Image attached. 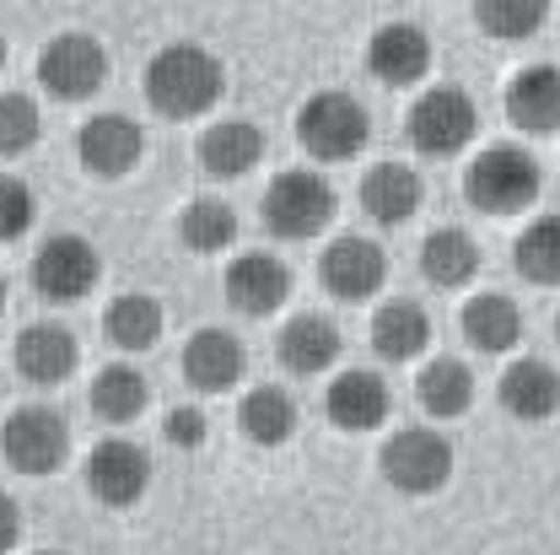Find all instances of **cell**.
<instances>
[{
	"instance_id": "obj_1",
	"label": "cell",
	"mask_w": 560,
	"mask_h": 555,
	"mask_svg": "<svg viewBox=\"0 0 560 555\" xmlns=\"http://www.w3.org/2000/svg\"><path fill=\"white\" fill-rule=\"evenodd\" d=\"M226 70L206 44H167L145 66V103L162 119H200L221 103Z\"/></svg>"
},
{
	"instance_id": "obj_2",
	"label": "cell",
	"mask_w": 560,
	"mask_h": 555,
	"mask_svg": "<svg viewBox=\"0 0 560 555\" xmlns=\"http://www.w3.org/2000/svg\"><path fill=\"white\" fill-rule=\"evenodd\" d=\"M545 173L523 146H486L469 167H464V200L486 216H517L539 200Z\"/></svg>"
},
{
	"instance_id": "obj_3",
	"label": "cell",
	"mask_w": 560,
	"mask_h": 555,
	"mask_svg": "<svg viewBox=\"0 0 560 555\" xmlns=\"http://www.w3.org/2000/svg\"><path fill=\"white\" fill-rule=\"evenodd\" d=\"M335 206L340 200H335L324 173L291 167V173H280L276 184L265 189V227L276 238H285V243H307V238H318L335 221Z\"/></svg>"
},
{
	"instance_id": "obj_4",
	"label": "cell",
	"mask_w": 560,
	"mask_h": 555,
	"mask_svg": "<svg viewBox=\"0 0 560 555\" xmlns=\"http://www.w3.org/2000/svg\"><path fill=\"white\" fill-rule=\"evenodd\" d=\"M296 140L318 162H350L372 140V119H366V108L350 92H318L296 114Z\"/></svg>"
},
{
	"instance_id": "obj_5",
	"label": "cell",
	"mask_w": 560,
	"mask_h": 555,
	"mask_svg": "<svg viewBox=\"0 0 560 555\" xmlns=\"http://www.w3.org/2000/svg\"><path fill=\"white\" fill-rule=\"evenodd\" d=\"M377 464H383V481L394 490L431 496V490H442L453 481V442L442 431H431V426H405V431H394L383 442Z\"/></svg>"
},
{
	"instance_id": "obj_6",
	"label": "cell",
	"mask_w": 560,
	"mask_h": 555,
	"mask_svg": "<svg viewBox=\"0 0 560 555\" xmlns=\"http://www.w3.org/2000/svg\"><path fill=\"white\" fill-rule=\"evenodd\" d=\"M0 453L16 475H55L70 459V426L49 405H22L0 426Z\"/></svg>"
},
{
	"instance_id": "obj_7",
	"label": "cell",
	"mask_w": 560,
	"mask_h": 555,
	"mask_svg": "<svg viewBox=\"0 0 560 555\" xmlns=\"http://www.w3.org/2000/svg\"><path fill=\"white\" fill-rule=\"evenodd\" d=\"M38 81L60 103H86L108 81V49L86 33H60L38 49Z\"/></svg>"
},
{
	"instance_id": "obj_8",
	"label": "cell",
	"mask_w": 560,
	"mask_h": 555,
	"mask_svg": "<svg viewBox=\"0 0 560 555\" xmlns=\"http://www.w3.org/2000/svg\"><path fill=\"white\" fill-rule=\"evenodd\" d=\"M405 130H410V146H416L420 157H453V151H464V146L475 140L480 114H475L469 92H458V86H431V92L416 97Z\"/></svg>"
},
{
	"instance_id": "obj_9",
	"label": "cell",
	"mask_w": 560,
	"mask_h": 555,
	"mask_svg": "<svg viewBox=\"0 0 560 555\" xmlns=\"http://www.w3.org/2000/svg\"><path fill=\"white\" fill-rule=\"evenodd\" d=\"M103 276V259L86 238L75 232H55L38 254H33V291L44 302H81Z\"/></svg>"
},
{
	"instance_id": "obj_10",
	"label": "cell",
	"mask_w": 560,
	"mask_h": 555,
	"mask_svg": "<svg viewBox=\"0 0 560 555\" xmlns=\"http://www.w3.org/2000/svg\"><path fill=\"white\" fill-rule=\"evenodd\" d=\"M75 157H81V167L92 173V178H125V173H136L140 157H145V136H140L136 119H125V114H92L81 130H75Z\"/></svg>"
},
{
	"instance_id": "obj_11",
	"label": "cell",
	"mask_w": 560,
	"mask_h": 555,
	"mask_svg": "<svg viewBox=\"0 0 560 555\" xmlns=\"http://www.w3.org/2000/svg\"><path fill=\"white\" fill-rule=\"evenodd\" d=\"M145 486H151V459L130 437H108L86 453V490L103 507H136Z\"/></svg>"
},
{
	"instance_id": "obj_12",
	"label": "cell",
	"mask_w": 560,
	"mask_h": 555,
	"mask_svg": "<svg viewBox=\"0 0 560 555\" xmlns=\"http://www.w3.org/2000/svg\"><path fill=\"white\" fill-rule=\"evenodd\" d=\"M318 280L340 297V302H366L383 291L388 280V254L372 238H335L318 259Z\"/></svg>"
},
{
	"instance_id": "obj_13",
	"label": "cell",
	"mask_w": 560,
	"mask_h": 555,
	"mask_svg": "<svg viewBox=\"0 0 560 555\" xmlns=\"http://www.w3.org/2000/svg\"><path fill=\"white\" fill-rule=\"evenodd\" d=\"M366 70L383 86H416L431 70V38L420 33L416 22H383L366 38Z\"/></svg>"
},
{
	"instance_id": "obj_14",
	"label": "cell",
	"mask_w": 560,
	"mask_h": 555,
	"mask_svg": "<svg viewBox=\"0 0 560 555\" xmlns=\"http://www.w3.org/2000/svg\"><path fill=\"white\" fill-rule=\"evenodd\" d=\"M495 400H501V411L512 420L539 426V420L560 416V372L550 361H539V356H523V361H512V367L501 372Z\"/></svg>"
},
{
	"instance_id": "obj_15",
	"label": "cell",
	"mask_w": 560,
	"mask_h": 555,
	"mask_svg": "<svg viewBox=\"0 0 560 555\" xmlns=\"http://www.w3.org/2000/svg\"><path fill=\"white\" fill-rule=\"evenodd\" d=\"M285 297H291V270L276 254H237L226 265V302L243 319H270Z\"/></svg>"
},
{
	"instance_id": "obj_16",
	"label": "cell",
	"mask_w": 560,
	"mask_h": 555,
	"mask_svg": "<svg viewBox=\"0 0 560 555\" xmlns=\"http://www.w3.org/2000/svg\"><path fill=\"white\" fill-rule=\"evenodd\" d=\"M506 119L523 136H560V70L556 66H523L506 81Z\"/></svg>"
},
{
	"instance_id": "obj_17",
	"label": "cell",
	"mask_w": 560,
	"mask_h": 555,
	"mask_svg": "<svg viewBox=\"0 0 560 555\" xmlns=\"http://www.w3.org/2000/svg\"><path fill=\"white\" fill-rule=\"evenodd\" d=\"M243 367H248V350H243L237 335H226V329H200V335L184 346V378H189V389H200V394L237 389V383H243Z\"/></svg>"
},
{
	"instance_id": "obj_18",
	"label": "cell",
	"mask_w": 560,
	"mask_h": 555,
	"mask_svg": "<svg viewBox=\"0 0 560 555\" xmlns=\"http://www.w3.org/2000/svg\"><path fill=\"white\" fill-rule=\"evenodd\" d=\"M81 350H75V335L66 324H27L16 335V372L33 383V389H55L75 372Z\"/></svg>"
},
{
	"instance_id": "obj_19",
	"label": "cell",
	"mask_w": 560,
	"mask_h": 555,
	"mask_svg": "<svg viewBox=\"0 0 560 555\" xmlns=\"http://www.w3.org/2000/svg\"><path fill=\"white\" fill-rule=\"evenodd\" d=\"M340 329L324 319V313H296L285 329H280L276 340V356L285 372H296V378H318V372H329L335 361H340Z\"/></svg>"
},
{
	"instance_id": "obj_20",
	"label": "cell",
	"mask_w": 560,
	"mask_h": 555,
	"mask_svg": "<svg viewBox=\"0 0 560 555\" xmlns=\"http://www.w3.org/2000/svg\"><path fill=\"white\" fill-rule=\"evenodd\" d=\"M324 416L335 420L340 431H372V426H383V420H388V383H383L377 372L350 367V372H340V378L329 383Z\"/></svg>"
},
{
	"instance_id": "obj_21",
	"label": "cell",
	"mask_w": 560,
	"mask_h": 555,
	"mask_svg": "<svg viewBox=\"0 0 560 555\" xmlns=\"http://www.w3.org/2000/svg\"><path fill=\"white\" fill-rule=\"evenodd\" d=\"M265 157V136L254 119H221L200 136V167L210 178H243L248 167H259Z\"/></svg>"
},
{
	"instance_id": "obj_22",
	"label": "cell",
	"mask_w": 560,
	"mask_h": 555,
	"mask_svg": "<svg viewBox=\"0 0 560 555\" xmlns=\"http://www.w3.org/2000/svg\"><path fill=\"white\" fill-rule=\"evenodd\" d=\"M361 210L377 221V227H399L420 210V178L416 167L405 162H377L366 178H361Z\"/></svg>"
},
{
	"instance_id": "obj_23",
	"label": "cell",
	"mask_w": 560,
	"mask_h": 555,
	"mask_svg": "<svg viewBox=\"0 0 560 555\" xmlns=\"http://www.w3.org/2000/svg\"><path fill=\"white\" fill-rule=\"evenodd\" d=\"M458 324H464V340L475 350H486V356H501V350H512L523 340V313H517V302L501 297V291L469 297Z\"/></svg>"
},
{
	"instance_id": "obj_24",
	"label": "cell",
	"mask_w": 560,
	"mask_h": 555,
	"mask_svg": "<svg viewBox=\"0 0 560 555\" xmlns=\"http://www.w3.org/2000/svg\"><path fill=\"white\" fill-rule=\"evenodd\" d=\"M420 276L442 291H458L480 276V248L464 227H436L425 243H420Z\"/></svg>"
},
{
	"instance_id": "obj_25",
	"label": "cell",
	"mask_w": 560,
	"mask_h": 555,
	"mask_svg": "<svg viewBox=\"0 0 560 555\" xmlns=\"http://www.w3.org/2000/svg\"><path fill=\"white\" fill-rule=\"evenodd\" d=\"M416 400L425 416L436 420H453L464 416L469 405H475V372L458 361V356H436V361H425L416 378Z\"/></svg>"
},
{
	"instance_id": "obj_26",
	"label": "cell",
	"mask_w": 560,
	"mask_h": 555,
	"mask_svg": "<svg viewBox=\"0 0 560 555\" xmlns=\"http://www.w3.org/2000/svg\"><path fill=\"white\" fill-rule=\"evenodd\" d=\"M431 346V319L420 302H383L377 319H372V350L383 361H416L420 350Z\"/></svg>"
},
{
	"instance_id": "obj_27",
	"label": "cell",
	"mask_w": 560,
	"mask_h": 555,
	"mask_svg": "<svg viewBox=\"0 0 560 555\" xmlns=\"http://www.w3.org/2000/svg\"><path fill=\"white\" fill-rule=\"evenodd\" d=\"M237 426H243V437H248L254 448H280V442H291V431H296V405H291L285 389L259 383V389L243 394Z\"/></svg>"
},
{
	"instance_id": "obj_28",
	"label": "cell",
	"mask_w": 560,
	"mask_h": 555,
	"mask_svg": "<svg viewBox=\"0 0 560 555\" xmlns=\"http://www.w3.org/2000/svg\"><path fill=\"white\" fill-rule=\"evenodd\" d=\"M103 335L114 350H151L162 340V302L145 291H125L103 313Z\"/></svg>"
},
{
	"instance_id": "obj_29",
	"label": "cell",
	"mask_w": 560,
	"mask_h": 555,
	"mask_svg": "<svg viewBox=\"0 0 560 555\" xmlns=\"http://www.w3.org/2000/svg\"><path fill=\"white\" fill-rule=\"evenodd\" d=\"M92 411L108 420V426H130V420L151 405V383H145V372L136 367H125V361H114V367H103L97 378H92Z\"/></svg>"
},
{
	"instance_id": "obj_30",
	"label": "cell",
	"mask_w": 560,
	"mask_h": 555,
	"mask_svg": "<svg viewBox=\"0 0 560 555\" xmlns=\"http://www.w3.org/2000/svg\"><path fill=\"white\" fill-rule=\"evenodd\" d=\"M512 265L534 286H560V216H539L523 227V238L512 243Z\"/></svg>"
},
{
	"instance_id": "obj_31",
	"label": "cell",
	"mask_w": 560,
	"mask_h": 555,
	"mask_svg": "<svg viewBox=\"0 0 560 555\" xmlns=\"http://www.w3.org/2000/svg\"><path fill=\"white\" fill-rule=\"evenodd\" d=\"M475 22L501 44H523L550 22V0H475Z\"/></svg>"
},
{
	"instance_id": "obj_32",
	"label": "cell",
	"mask_w": 560,
	"mask_h": 555,
	"mask_svg": "<svg viewBox=\"0 0 560 555\" xmlns=\"http://www.w3.org/2000/svg\"><path fill=\"white\" fill-rule=\"evenodd\" d=\"M178 238L195 254H221L237 238V210L226 206V200H195V206L178 216Z\"/></svg>"
},
{
	"instance_id": "obj_33",
	"label": "cell",
	"mask_w": 560,
	"mask_h": 555,
	"mask_svg": "<svg viewBox=\"0 0 560 555\" xmlns=\"http://www.w3.org/2000/svg\"><path fill=\"white\" fill-rule=\"evenodd\" d=\"M44 136V119H38V103L27 92H0V157H22L33 151Z\"/></svg>"
},
{
	"instance_id": "obj_34",
	"label": "cell",
	"mask_w": 560,
	"mask_h": 555,
	"mask_svg": "<svg viewBox=\"0 0 560 555\" xmlns=\"http://www.w3.org/2000/svg\"><path fill=\"white\" fill-rule=\"evenodd\" d=\"M38 221V200L16 173H0V243H16Z\"/></svg>"
},
{
	"instance_id": "obj_35",
	"label": "cell",
	"mask_w": 560,
	"mask_h": 555,
	"mask_svg": "<svg viewBox=\"0 0 560 555\" xmlns=\"http://www.w3.org/2000/svg\"><path fill=\"white\" fill-rule=\"evenodd\" d=\"M162 437H167L173 448H206L210 420L200 416V411H167V420H162Z\"/></svg>"
},
{
	"instance_id": "obj_36",
	"label": "cell",
	"mask_w": 560,
	"mask_h": 555,
	"mask_svg": "<svg viewBox=\"0 0 560 555\" xmlns=\"http://www.w3.org/2000/svg\"><path fill=\"white\" fill-rule=\"evenodd\" d=\"M16 540H22V507H16V496L0 490V555L16 551Z\"/></svg>"
},
{
	"instance_id": "obj_37",
	"label": "cell",
	"mask_w": 560,
	"mask_h": 555,
	"mask_svg": "<svg viewBox=\"0 0 560 555\" xmlns=\"http://www.w3.org/2000/svg\"><path fill=\"white\" fill-rule=\"evenodd\" d=\"M0 308H5V276H0Z\"/></svg>"
},
{
	"instance_id": "obj_38",
	"label": "cell",
	"mask_w": 560,
	"mask_h": 555,
	"mask_svg": "<svg viewBox=\"0 0 560 555\" xmlns=\"http://www.w3.org/2000/svg\"><path fill=\"white\" fill-rule=\"evenodd\" d=\"M0 70H5V38H0Z\"/></svg>"
},
{
	"instance_id": "obj_39",
	"label": "cell",
	"mask_w": 560,
	"mask_h": 555,
	"mask_svg": "<svg viewBox=\"0 0 560 555\" xmlns=\"http://www.w3.org/2000/svg\"><path fill=\"white\" fill-rule=\"evenodd\" d=\"M38 555H66V551H38Z\"/></svg>"
},
{
	"instance_id": "obj_40",
	"label": "cell",
	"mask_w": 560,
	"mask_h": 555,
	"mask_svg": "<svg viewBox=\"0 0 560 555\" xmlns=\"http://www.w3.org/2000/svg\"><path fill=\"white\" fill-rule=\"evenodd\" d=\"M556 340H560V313H556Z\"/></svg>"
}]
</instances>
